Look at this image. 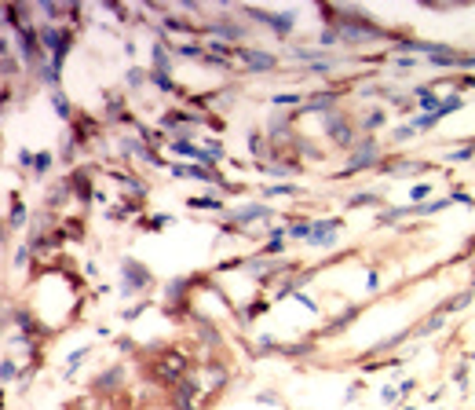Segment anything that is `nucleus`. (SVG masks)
Wrapping results in <instances>:
<instances>
[{"mask_svg":"<svg viewBox=\"0 0 475 410\" xmlns=\"http://www.w3.org/2000/svg\"><path fill=\"white\" fill-rule=\"evenodd\" d=\"M183 370H187V359L183 356H165L161 363H154V374L161 377V381H183Z\"/></svg>","mask_w":475,"mask_h":410,"instance_id":"1","label":"nucleus"}]
</instances>
